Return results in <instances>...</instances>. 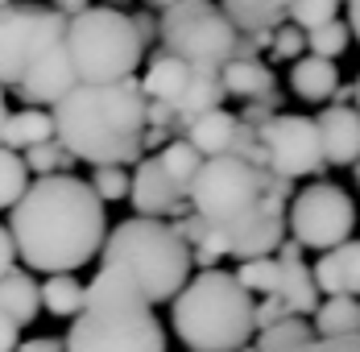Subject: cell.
Wrapping results in <instances>:
<instances>
[{"label":"cell","mask_w":360,"mask_h":352,"mask_svg":"<svg viewBox=\"0 0 360 352\" xmlns=\"http://www.w3.org/2000/svg\"><path fill=\"white\" fill-rule=\"evenodd\" d=\"M63 352H166V332L137 286L100 265L83 286V311L71 319Z\"/></svg>","instance_id":"3957f363"},{"label":"cell","mask_w":360,"mask_h":352,"mask_svg":"<svg viewBox=\"0 0 360 352\" xmlns=\"http://www.w3.org/2000/svg\"><path fill=\"white\" fill-rule=\"evenodd\" d=\"M274 261H302V249H298V241H282Z\"/></svg>","instance_id":"7bdbcfd3"},{"label":"cell","mask_w":360,"mask_h":352,"mask_svg":"<svg viewBox=\"0 0 360 352\" xmlns=\"http://www.w3.org/2000/svg\"><path fill=\"white\" fill-rule=\"evenodd\" d=\"M25 187H30V170H25L21 153L0 149V208L13 211V203L25 195Z\"/></svg>","instance_id":"d6a6232c"},{"label":"cell","mask_w":360,"mask_h":352,"mask_svg":"<svg viewBox=\"0 0 360 352\" xmlns=\"http://www.w3.org/2000/svg\"><path fill=\"white\" fill-rule=\"evenodd\" d=\"M21 327H13L8 319L0 315V352H17V344H21V336H17Z\"/></svg>","instance_id":"60d3db41"},{"label":"cell","mask_w":360,"mask_h":352,"mask_svg":"<svg viewBox=\"0 0 360 352\" xmlns=\"http://www.w3.org/2000/svg\"><path fill=\"white\" fill-rule=\"evenodd\" d=\"M170 129H145L141 133V149H166V145H170Z\"/></svg>","instance_id":"b9f144b4"},{"label":"cell","mask_w":360,"mask_h":352,"mask_svg":"<svg viewBox=\"0 0 360 352\" xmlns=\"http://www.w3.org/2000/svg\"><path fill=\"white\" fill-rule=\"evenodd\" d=\"M340 17V4L335 0H298V4H286V25H294L298 34H311L327 21Z\"/></svg>","instance_id":"1f68e13d"},{"label":"cell","mask_w":360,"mask_h":352,"mask_svg":"<svg viewBox=\"0 0 360 352\" xmlns=\"http://www.w3.org/2000/svg\"><path fill=\"white\" fill-rule=\"evenodd\" d=\"M153 158H158V166L166 170V178H170V182L179 187L182 195H186L191 178L199 175V166H203V158H199V153H195V149H191V145H186L182 137H179V141H170L166 149H158Z\"/></svg>","instance_id":"83f0119b"},{"label":"cell","mask_w":360,"mask_h":352,"mask_svg":"<svg viewBox=\"0 0 360 352\" xmlns=\"http://www.w3.org/2000/svg\"><path fill=\"white\" fill-rule=\"evenodd\" d=\"M41 303H37V282L25 274V270H13L0 278V315L8 319L13 327H25L34 323Z\"/></svg>","instance_id":"603a6c76"},{"label":"cell","mask_w":360,"mask_h":352,"mask_svg":"<svg viewBox=\"0 0 360 352\" xmlns=\"http://www.w3.org/2000/svg\"><path fill=\"white\" fill-rule=\"evenodd\" d=\"M311 340H315L311 323L286 315L282 323H274L269 332H257V348L252 352H298V348H307Z\"/></svg>","instance_id":"4316f807"},{"label":"cell","mask_w":360,"mask_h":352,"mask_svg":"<svg viewBox=\"0 0 360 352\" xmlns=\"http://www.w3.org/2000/svg\"><path fill=\"white\" fill-rule=\"evenodd\" d=\"M224 87H219V75H191V87L182 92V100L174 104V120L179 129H186L195 116L212 112V108H224Z\"/></svg>","instance_id":"484cf974"},{"label":"cell","mask_w":360,"mask_h":352,"mask_svg":"<svg viewBox=\"0 0 360 352\" xmlns=\"http://www.w3.org/2000/svg\"><path fill=\"white\" fill-rule=\"evenodd\" d=\"M75 87H79V79H75V70H71L67 46H63V37H58L54 46H46V50L37 54L34 67L21 75V83H17L13 92L25 100V108H41V112H50L54 104H63Z\"/></svg>","instance_id":"7c38bea8"},{"label":"cell","mask_w":360,"mask_h":352,"mask_svg":"<svg viewBox=\"0 0 360 352\" xmlns=\"http://www.w3.org/2000/svg\"><path fill=\"white\" fill-rule=\"evenodd\" d=\"M269 187H274V175L249 166L245 158L224 153V158H203L199 175L186 187V203H191V215H199L216 232H232L265 208Z\"/></svg>","instance_id":"52a82bcc"},{"label":"cell","mask_w":360,"mask_h":352,"mask_svg":"<svg viewBox=\"0 0 360 352\" xmlns=\"http://www.w3.org/2000/svg\"><path fill=\"white\" fill-rule=\"evenodd\" d=\"M257 145L265 153V175L274 178H311L323 175V145H319V129L311 116H290V112H278L269 116L261 129H257Z\"/></svg>","instance_id":"8fae6325"},{"label":"cell","mask_w":360,"mask_h":352,"mask_svg":"<svg viewBox=\"0 0 360 352\" xmlns=\"http://www.w3.org/2000/svg\"><path fill=\"white\" fill-rule=\"evenodd\" d=\"M21 162H25V170L37 178H54V175H67L75 166V158L58 145V141H46V145H34V149H25L21 153Z\"/></svg>","instance_id":"4dcf8cb0"},{"label":"cell","mask_w":360,"mask_h":352,"mask_svg":"<svg viewBox=\"0 0 360 352\" xmlns=\"http://www.w3.org/2000/svg\"><path fill=\"white\" fill-rule=\"evenodd\" d=\"M315 129H319V145H323L327 166H356L360 162V112L352 104L323 108L315 116Z\"/></svg>","instance_id":"5bb4252c"},{"label":"cell","mask_w":360,"mask_h":352,"mask_svg":"<svg viewBox=\"0 0 360 352\" xmlns=\"http://www.w3.org/2000/svg\"><path fill=\"white\" fill-rule=\"evenodd\" d=\"M278 303L286 307V315L294 319H307L315 315V307H319V290H315V278H311V265H302V261H278Z\"/></svg>","instance_id":"ac0fdd59"},{"label":"cell","mask_w":360,"mask_h":352,"mask_svg":"<svg viewBox=\"0 0 360 352\" xmlns=\"http://www.w3.org/2000/svg\"><path fill=\"white\" fill-rule=\"evenodd\" d=\"M17 352H63V340L58 336H34V340L17 344Z\"/></svg>","instance_id":"ab89813d"},{"label":"cell","mask_w":360,"mask_h":352,"mask_svg":"<svg viewBox=\"0 0 360 352\" xmlns=\"http://www.w3.org/2000/svg\"><path fill=\"white\" fill-rule=\"evenodd\" d=\"M54 141L75 162L91 166H129L141 158L145 96L137 79H120L104 87L79 83L63 104L50 108Z\"/></svg>","instance_id":"7a4b0ae2"},{"label":"cell","mask_w":360,"mask_h":352,"mask_svg":"<svg viewBox=\"0 0 360 352\" xmlns=\"http://www.w3.org/2000/svg\"><path fill=\"white\" fill-rule=\"evenodd\" d=\"M13 270H17V249H13L8 228H0V278H4V274H13Z\"/></svg>","instance_id":"f35d334b"},{"label":"cell","mask_w":360,"mask_h":352,"mask_svg":"<svg viewBox=\"0 0 360 352\" xmlns=\"http://www.w3.org/2000/svg\"><path fill=\"white\" fill-rule=\"evenodd\" d=\"M170 323L191 352H240L252 340V294L228 270H199L174 294Z\"/></svg>","instance_id":"277c9868"},{"label":"cell","mask_w":360,"mask_h":352,"mask_svg":"<svg viewBox=\"0 0 360 352\" xmlns=\"http://www.w3.org/2000/svg\"><path fill=\"white\" fill-rule=\"evenodd\" d=\"M158 42H162V54L191 67V75H219L232 63L236 30L224 21L219 4L179 0V4H166L158 21Z\"/></svg>","instance_id":"ba28073f"},{"label":"cell","mask_w":360,"mask_h":352,"mask_svg":"<svg viewBox=\"0 0 360 352\" xmlns=\"http://www.w3.org/2000/svg\"><path fill=\"white\" fill-rule=\"evenodd\" d=\"M67 21L50 4H0V87H17L34 58L54 46Z\"/></svg>","instance_id":"30bf717a"},{"label":"cell","mask_w":360,"mask_h":352,"mask_svg":"<svg viewBox=\"0 0 360 352\" xmlns=\"http://www.w3.org/2000/svg\"><path fill=\"white\" fill-rule=\"evenodd\" d=\"M290 232H294L290 241H298V249L331 253L344 241H352V232H356V203L335 182H311L290 203Z\"/></svg>","instance_id":"9c48e42d"},{"label":"cell","mask_w":360,"mask_h":352,"mask_svg":"<svg viewBox=\"0 0 360 352\" xmlns=\"http://www.w3.org/2000/svg\"><path fill=\"white\" fill-rule=\"evenodd\" d=\"M8 237L30 270H41L46 278L75 274L79 265L100 257L108 215L83 178H37L8 211Z\"/></svg>","instance_id":"6da1fadb"},{"label":"cell","mask_w":360,"mask_h":352,"mask_svg":"<svg viewBox=\"0 0 360 352\" xmlns=\"http://www.w3.org/2000/svg\"><path fill=\"white\" fill-rule=\"evenodd\" d=\"M352 170H356V187H360V162H356V166H352Z\"/></svg>","instance_id":"7dc6e473"},{"label":"cell","mask_w":360,"mask_h":352,"mask_svg":"<svg viewBox=\"0 0 360 352\" xmlns=\"http://www.w3.org/2000/svg\"><path fill=\"white\" fill-rule=\"evenodd\" d=\"M352 100H356V112H360V75H356V83H352Z\"/></svg>","instance_id":"bcb514c9"},{"label":"cell","mask_w":360,"mask_h":352,"mask_svg":"<svg viewBox=\"0 0 360 352\" xmlns=\"http://www.w3.org/2000/svg\"><path fill=\"white\" fill-rule=\"evenodd\" d=\"M87 187L100 203H120V199H129V170L124 166H96Z\"/></svg>","instance_id":"836d02e7"},{"label":"cell","mask_w":360,"mask_h":352,"mask_svg":"<svg viewBox=\"0 0 360 352\" xmlns=\"http://www.w3.org/2000/svg\"><path fill=\"white\" fill-rule=\"evenodd\" d=\"M219 87H224V96H240V100H269L274 96V87H278V75L274 67H265L261 58H249V63H228V67L219 70Z\"/></svg>","instance_id":"d6986e66"},{"label":"cell","mask_w":360,"mask_h":352,"mask_svg":"<svg viewBox=\"0 0 360 352\" xmlns=\"http://www.w3.org/2000/svg\"><path fill=\"white\" fill-rule=\"evenodd\" d=\"M315 340H344V336H360V298H323L315 307Z\"/></svg>","instance_id":"cb8c5ba5"},{"label":"cell","mask_w":360,"mask_h":352,"mask_svg":"<svg viewBox=\"0 0 360 352\" xmlns=\"http://www.w3.org/2000/svg\"><path fill=\"white\" fill-rule=\"evenodd\" d=\"M37 303H41V311H50V315L75 319L83 311V282L75 278V274H54V278H46L37 286Z\"/></svg>","instance_id":"d4e9b609"},{"label":"cell","mask_w":360,"mask_h":352,"mask_svg":"<svg viewBox=\"0 0 360 352\" xmlns=\"http://www.w3.org/2000/svg\"><path fill=\"white\" fill-rule=\"evenodd\" d=\"M307 37V54L311 58H327V63H335L348 46H352V34H348V25L335 17V21H327V25H319V30H311Z\"/></svg>","instance_id":"f1b7e54d"},{"label":"cell","mask_w":360,"mask_h":352,"mask_svg":"<svg viewBox=\"0 0 360 352\" xmlns=\"http://www.w3.org/2000/svg\"><path fill=\"white\" fill-rule=\"evenodd\" d=\"M46 141H54V120H50V112H41V108L8 112L4 133H0V149H8V153H25V149L46 145Z\"/></svg>","instance_id":"44dd1931"},{"label":"cell","mask_w":360,"mask_h":352,"mask_svg":"<svg viewBox=\"0 0 360 352\" xmlns=\"http://www.w3.org/2000/svg\"><path fill=\"white\" fill-rule=\"evenodd\" d=\"M137 87H141L145 104H166L174 108L182 100V92L191 87V67H182L179 58H170V54H153L149 58V67H145V75L137 79Z\"/></svg>","instance_id":"e0dca14e"},{"label":"cell","mask_w":360,"mask_h":352,"mask_svg":"<svg viewBox=\"0 0 360 352\" xmlns=\"http://www.w3.org/2000/svg\"><path fill=\"white\" fill-rule=\"evenodd\" d=\"M315 290L327 298H360V241H344L331 253H319V261L311 265Z\"/></svg>","instance_id":"9a60e30c"},{"label":"cell","mask_w":360,"mask_h":352,"mask_svg":"<svg viewBox=\"0 0 360 352\" xmlns=\"http://www.w3.org/2000/svg\"><path fill=\"white\" fill-rule=\"evenodd\" d=\"M240 133H245L240 116H232L228 108H212V112H203V116H195V120L186 125V137L182 141H186L199 158H224V153H236Z\"/></svg>","instance_id":"2e32d148"},{"label":"cell","mask_w":360,"mask_h":352,"mask_svg":"<svg viewBox=\"0 0 360 352\" xmlns=\"http://www.w3.org/2000/svg\"><path fill=\"white\" fill-rule=\"evenodd\" d=\"M344 25H348V34H356V42H360V0L348 4V21H344Z\"/></svg>","instance_id":"ee69618b"},{"label":"cell","mask_w":360,"mask_h":352,"mask_svg":"<svg viewBox=\"0 0 360 352\" xmlns=\"http://www.w3.org/2000/svg\"><path fill=\"white\" fill-rule=\"evenodd\" d=\"M100 265L120 270L153 307V303H174V294L191 282V249L174 237L166 220L133 215L108 228L100 245Z\"/></svg>","instance_id":"5b68a950"},{"label":"cell","mask_w":360,"mask_h":352,"mask_svg":"<svg viewBox=\"0 0 360 352\" xmlns=\"http://www.w3.org/2000/svg\"><path fill=\"white\" fill-rule=\"evenodd\" d=\"M129 203L137 208L141 220H162V215H186L191 211L186 195L166 178L158 158H141L137 170L129 175Z\"/></svg>","instance_id":"4fadbf2b"},{"label":"cell","mask_w":360,"mask_h":352,"mask_svg":"<svg viewBox=\"0 0 360 352\" xmlns=\"http://www.w3.org/2000/svg\"><path fill=\"white\" fill-rule=\"evenodd\" d=\"M335 87H340V67L327 63V58L302 54V58L290 67V92H294L298 100H307V104H323V100H331Z\"/></svg>","instance_id":"ffe728a7"},{"label":"cell","mask_w":360,"mask_h":352,"mask_svg":"<svg viewBox=\"0 0 360 352\" xmlns=\"http://www.w3.org/2000/svg\"><path fill=\"white\" fill-rule=\"evenodd\" d=\"M63 46H67L75 79L87 87L133 79V70L141 67L145 54L137 30H133V17L124 8H108V4L83 8L75 21H67Z\"/></svg>","instance_id":"8992f818"},{"label":"cell","mask_w":360,"mask_h":352,"mask_svg":"<svg viewBox=\"0 0 360 352\" xmlns=\"http://www.w3.org/2000/svg\"><path fill=\"white\" fill-rule=\"evenodd\" d=\"M298 352H360V336H344V340H311Z\"/></svg>","instance_id":"8d00e7d4"},{"label":"cell","mask_w":360,"mask_h":352,"mask_svg":"<svg viewBox=\"0 0 360 352\" xmlns=\"http://www.w3.org/2000/svg\"><path fill=\"white\" fill-rule=\"evenodd\" d=\"M219 13L236 34H269L286 25V4H274V0H228L219 4Z\"/></svg>","instance_id":"7402d4cb"},{"label":"cell","mask_w":360,"mask_h":352,"mask_svg":"<svg viewBox=\"0 0 360 352\" xmlns=\"http://www.w3.org/2000/svg\"><path fill=\"white\" fill-rule=\"evenodd\" d=\"M269 54H274L278 63H298V58L307 54V37L298 34L294 25H278V30L269 34Z\"/></svg>","instance_id":"e575fe53"},{"label":"cell","mask_w":360,"mask_h":352,"mask_svg":"<svg viewBox=\"0 0 360 352\" xmlns=\"http://www.w3.org/2000/svg\"><path fill=\"white\" fill-rule=\"evenodd\" d=\"M4 116H8V96H4V87H0V125H4Z\"/></svg>","instance_id":"f6af8a7d"},{"label":"cell","mask_w":360,"mask_h":352,"mask_svg":"<svg viewBox=\"0 0 360 352\" xmlns=\"http://www.w3.org/2000/svg\"><path fill=\"white\" fill-rule=\"evenodd\" d=\"M278 274H282V270H278L274 257H257V261H240V270H236L232 278H236V286H240L245 294L257 290V294L274 298V294H278Z\"/></svg>","instance_id":"f546056e"},{"label":"cell","mask_w":360,"mask_h":352,"mask_svg":"<svg viewBox=\"0 0 360 352\" xmlns=\"http://www.w3.org/2000/svg\"><path fill=\"white\" fill-rule=\"evenodd\" d=\"M286 319V307L278 303V298H261V303H252V332H269L274 323H282Z\"/></svg>","instance_id":"d590c367"},{"label":"cell","mask_w":360,"mask_h":352,"mask_svg":"<svg viewBox=\"0 0 360 352\" xmlns=\"http://www.w3.org/2000/svg\"><path fill=\"white\" fill-rule=\"evenodd\" d=\"M133 17V30H137V42L149 46V42H158V17L153 13H129Z\"/></svg>","instance_id":"74e56055"}]
</instances>
